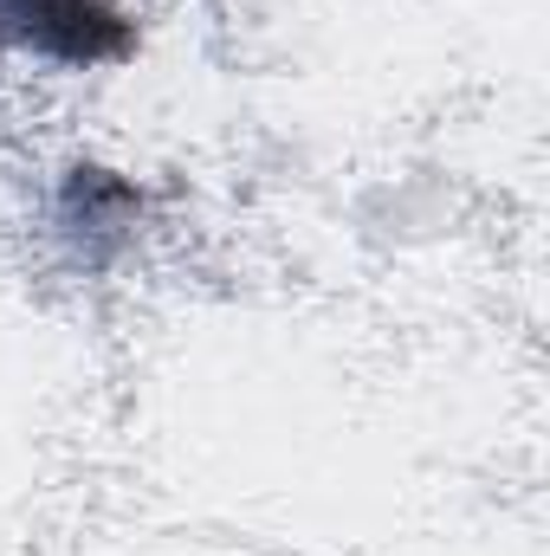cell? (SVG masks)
I'll use <instances>...</instances> for the list:
<instances>
[{
	"mask_svg": "<svg viewBox=\"0 0 550 556\" xmlns=\"http://www.w3.org/2000/svg\"><path fill=\"white\" fill-rule=\"evenodd\" d=\"M130 20L117 0H0V46H26L59 65H104L130 52Z\"/></svg>",
	"mask_w": 550,
	"mask_h": 556,
	"instance_id": "cell-1",
	"label": "cell"
}]
</instances>
